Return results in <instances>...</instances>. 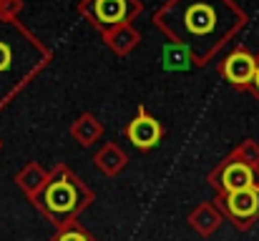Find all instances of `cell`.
Instances as JSON below:
<instances>
[{"label": "cell", "instance_id": "6da1fadb", "mask_svg": "<svg viewBox=\"0 0 259 241\" xmlns=\"http://www.w3.org/2000/svg\"><path fill=\"white\" fill-rule=\"evenodd\" d=\"M154 20L204 66L214 51L244 28L247 15L234 0H169Z\"/></svg>", "mask_w": 259, "mask_h": 241}, {"label": "cell", "instance_id": "7a4b0ae2", "mask_svg": "<svg viewBox=\"0 0 259 241\" xmlns=\"http://www.w3.org/2000/svg\"><path fill=\"white\" fill-rule=\"evenodd\" d=\"M48 53L18 23L0 18V101L40 71Z\"/></svg>", "mask_w": 259, "mask_h": 241}, {"label": "cell", "instance_id": "3957f363", "mask_svg": "<svg viewBox=\"0 0 259 241\" xmlns=\"http://www.w3.org/2000/svg\"><path fill=\"white\" fill-rule=\"evenodd\" d=\"M88 199H91V194L83 188V183L68 168H58V173L48 181V186L40 196V209L53 221L68 224L88 204Z\"/></svg>", "mask_w": 259, "mask_h": 241}, {"label": "cell", "instance_id": "277c9868", "mask_svg": "<svg viewBox=\"0 0 259 241\" xmlns=\"http://www.w3.org/2000/svg\"><path fill=\"white\" fill-rule=\"evenodd\" d=\"M141 10H144L141 0H83L81 3V13L103 35L131 23Z\"/></svg>", "mask_w": 259, "mask_h": 241}, {"label": "cell", "instance_id": "5b68a950", "mask_svg": "<svg viewBox=\"0 0 259 241\" xmlns=\"http://www.w3.org/2000/svg\"><path fill=\"white\" fill-rule=\"evenodd\" d=\"M209 181L214 188H219V194L249 188V186H259V168L252 161H244L242 156H232V159L222 161L211 171Z\"/></svg>", "mask_w": 259, "mask_h": 241}, {"label": "cell", "instance_id": "8992f818", "mask_svg": "<svg viewBox=\"0 0 259 241\" xmlns=\"http://www.w3.org/2000/svg\"><path fill=\"white\" fill-rule=\"evenodd\" d=\"M219 209L229 216V221L239 229L252 226L259 219V186L239 188V191H227L219 194L217 199Z\"/></svg>", "mask_w": 259, "mask_h": 241}, {"label": "cell", "instance_id": "52a82bcc", "mask_svg": "<svg viewBox=\"0 0 259 241\" xmlns=\"http://www.w3.org/2000/svg\"><path fill=\"white\" fill-rule=\"evenodd\" d=\"M254 68H257V58L247 51V48H234L224 63H222V76L229 80L237 90H249V83L254 76Z\"/></svg>", "mask_w": 259, "mask_h": 241}, {"label": "cell", "instance_id": "ba28073f", "mask_svg": "<svg viewBox=\"0 0 259 241\" xmlns=\"http://www.w3.org/2000/svg\"><path fill=\"white\" fill-rule=\"evenodd\" d=\"M126 138L139 149V151H149L154 146H159V141L164 138V128L156 118H151L146 113L144 106H139V113L136 118L126 126Z\"/></svg>", "mask_w": 259, "mask_h": 241}, {"label": "cell", "instance_id": "9c48e42d", "mask_svg": "<svg viewBox=\"0 0 259 241\" xmlns=\"http://www.w3.org/2000/svg\"><path fill=\"white\" fill-rule=\"evenodd\" d=\"M103 38L108 40V45H111L116 53H126L128 48H134V45L141 40V35L131 28V23H126V25H121V28H116V30L106 33Z\"/></svg>", "mask_w": 259, "mask_h": 241}, {"label": "cell", "instance_id": "30bf717a", "mask_svg": "<svg viewBox=\"0 0 259 241\" xmlns=\"http://www.w3.org/2000/svg\"><path fill=\"white\" fill-rule=\"evenodd\" d=\"M53 241H96V239L88 234L86 229H81L78 224H71V221H68L66 229H63Z\"/></svg>", "mask_w": 259, "mask_h": 241}, {"label": "cell", "instance_id": "8fae6325", "mask_svg": "<svg viewBox=\"0 0 259 241\" xmlns=\"http://www.w3.org/2000/svg\"><path fill=\"white\" fill-rule=\"evenodd\" d=\"M249 90L259 98V58H257V68H254V76H252V83H249Z\"/></svg>", "mask_w": 259, "mask_h": 241}]
</instances>
